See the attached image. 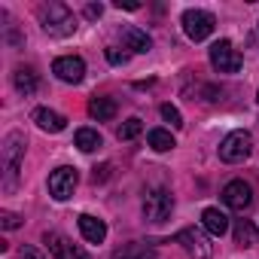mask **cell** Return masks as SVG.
<instances>
[{"instance_id":"cell-27","label":"cell","mask_w":259,"mask_h":259,"mask_svg":"<svg viewBox=\"0 0 259 259\" xmlns=\"http://www.w3.org/2000/svg\"><path fill=\"white\" fill-rule=\"evenodd\" d=\"M101 13H104L101 4H89V7H85V16H89V19H101Z\"/></svg>"},{"instance_id":"cell-20","label":"cell","mask_w":259,"mask_h":259,"mask_svg":"<svg viewBox=\"0 0 259 259\" xmlns=\"http://www.w3.org/2000/svg\"><path fill=\"white\" fill-rule=\"evenodd\" d=\"M73 141H76V147H79L82 153H95V150L104 144V141H101V135L95 132V128H79Z\"/></svg>"},{"instance_id":"cell-21","label":"cell","mask_w":259,"mask_h":259,"mask_svg":"<svg viewBox=\"0 0 259 259\" xmlns=\"http://www.w3.org/2000/svg\"><path fill=\"white\" fill-rule=\"evenodd\" d=\"M147 141H150V147H153L156 153H168V150L177 147L174 138H171V132H165V128H153V132L147 135Z\"/></svg>"},{"instance_id":"cell-19","label":"cell","mask_w":259,"mask_h":259,"mask_svg":"<svg viewBox=\"0 0 259 259\" xmlns=\"http://www.w3.org/2000/svg\"><path fill=\"white\" fill-rule=\"evenodd\" d=\"M89 113H92L98 122H110V119L116 116V101H113V98H95V101L89 104Z\"/></svg>"},{"instance_id":"cell-3","label":"cell","mask_w":259,"mask_h":259,"mask_svg":"<svg viewBox=\"0 0 259 259\" xmlns=\"http://www.w3.org/2000/svg\"><path fill=\"white\" fill-rule=\"evenodd\" d=\"M250 153H253V138H250V132H232V135H226L223 144H220V159L229 162V165L244 162Z\"/></svg>"},{"instance_id":"cell-26","label":"cell","mask_w":259,"mask_h":259,"mask_svg":"<svg viewBox=\"0 0 259 259\" xmlns=\"http://www.w3.org/2000/svg\"><path fill=\"white\" fill-rule=\"evenodd\" d=\"M19 259H46V256H43V253H40L37 247H31V244H25V247L19 250Z\"/></svg>"},{"instance_id":"cell-7","label":"cell","mask_w":259,"mask_h":259,"mask_svg":"<svg viewBox=\"0 0 259 259\" xmlns=\"http://www.w3.org/2000/svg\"><path fill=\"white\" fill-rule=\"evenodd\" d=\"M210 64L220 73H238L241 70V55H238V49L229 40H217L210 46Z\"/></svg>"},{"instance_id":"cell-9","label":"cell","mask_w":259,"mask_h":259,"mask_svg":"<svg viewBox=\"0 0 259 259\" xmlns=\"http://www.w3.org/2000/svg\"><path fill=\"white\" fill-rule=\"evenodd\" d=\"M52 73H55L61 82L76 85V82H82V76H85V61H82L79 55H61V58L52 61Z\"/></svg>"},{"instance_id":"cell-12","label":"cell","mask_w":259,"mask_h":259,"mask_svg":"<svg viewBox=\"0 0 259 259\" xmlns=\"http://www.w3.org/2000/svg\"><path fill=\"white\" fill-rule=\"evenodd\" d=\"M76 223H79V232L89 244H104V238H107V223L104 220H98L92 213H79Z\"/></svg>"},{"instance_id":"cell-17","label":"cell","mask_w":259,"mask_h":259,"mask_svg":"<svg viewBox=\"0 0 259 259\" xmlns=\"http://www.w3.org/2000/svg\"><path fill=\"white\" fill-rule=\"evenodd\" d=\"M232 232H235V244H241V247H253V244H259V229H256L250 220H238Z\"/></svg>"},{"instance_id":"cell-10","label":"cell","mask_w":259,"mask_h":259,"mask_svg":"<svg viewBox=\"0 0 259 259\" xmlns=\"http://www.w3.org/2000/svg\"><path fill=\"white\" fill-rule=\"evenodd\" d=\"M43 241H46V247H49V253H52L55 259H92L82 247L70 244V241H67L64 235H58V232H46Z\"/></svg>"},{"instance_id":"cell-29","label":"cell","mask_w":259,"mask_h":259,"mask_svg":"<svg viewBox=\"0 0 259 259\" xmlns=\"http://www.w3.org/2000/svg\"><path fill=\"white\" fill-rule=\"evenodd\" d=\"M256 101H259V92H256Z\"/></svg>"},{"instance_id":"cell-6","label":"cell","mask_w":259,"mask_h":259,"mask_svg":"<svg viewBox=\"0 0 259 259\" xmlns=\"http://www.w3.org/2000/svg\"><path fill=\"white\" fill-rule=\"evenodd\" d=\"M177 244H180L192 259H210V256H213V247H210L207 235H204L201 229H195V226L180 229V232H177Z\"/></svg>"},{"instance_id":"cell-4","label":"cell","mask_w":259,"mask_h":259,"mask_svg":"<svg viewBox=\"0 0 259 259\" xmlns=\"http://www.w3.org/2000/svg\"><path fill=\"white\" fill-rule=\"evenodd\" d=\"M171 210H174V195L168 189H150L147 192V198H144V217L150 223H156V226L165 223L171 217Z\"/></svg>"},{"instance_id":"cell-8","label":"cell","mask_w":259,"mask_h":259,"mask_svg":"<svg viewBox=\"0 0 259 259\" xmlns=\"http://www.w3.org/2000/svg\"><path fill=\"white\" fill-rule=\"evenodd\" d=\"M76 183H79L76 171L67 168V165H61V168H55V171L49 174V195H52L55 201H67V198L73 195Z\"/></svg>"},{"instance_id":"cell-11","label":"cell","mask_w":259,"mask_h":259,"mask_svg":"<svg viewBox=\"0 0 259 259\" xmlns=\"http://www.w3.org/2000/svg\"><path fill=\"white\" fill-rule=\"evenodd\" d=\"M223 201H226V207L244 213V210L253 204V189H250V183H244V180H232V183H226V189H223Z\"/></svg>"},{"instance_id":"cell-24","label":"cell","mask_w":259,"mask_h":259,"mask_svg":"<svg viewBox=\"0 0 259 259\" xmlns=\"http://www.w3.org/2000/svg\"><path fill=\"white\" fill-rule=\"evenodd\" d=\"M0 226H4L7 232H13V229H19V226H22V217H19V213H13V210H4V213H0Z\"/></svg>"},{"instance_id":"cell-1","label":"cell","mask_w":259,"mask_h":259,"mask_svg":"<svg viewBox=\"0 0 259 259\" xmlns=\"http://www.w3.org/2000/svg\"><path fill=\"white\" fill-rule=\"evenodd\" d=\"M25 135L22 132H10L0 147V162H4V192H16L19 186V168L25 159Z\"/></svg>"},{"instance_id":"cell-18","label":"cell","mask_w":259,"mask_h":259,"mask_svg":"<svg viewBox=\"0 0 259 259\" xmlns=\"http://www.w3.org/2000/svg\"><path fill=\"white\" fill-rule=\"evenodd\" d=\"M122 37H125V46L132 52H150V46H153V40L141 28H122Z\"/></svg>"},{"instance_id":"cell-2","label":"cell","mask_w":259,"mask_h":259,"mask_svg":"<svg viewBox=\"0 0 259 259\" xmlns=\"http://www.w3.org/2000/svg\"><path fill=\"white\" fill-rule=\"evenodd\" d=\"M40 25L49 37H70L76 31V16L64 4H46L40 7Z\"/></svg>"},{"instance_id":"cell-5","label":"cell","mask_w":259,"mask_h":259,"mask_svg":"<svg viewBox=\"0 0 259 259\" xmlns=\"http://www.w3.org/2000/svg\"><path fill=\"white\" fill-rule=\"evenodd\" d=\"M213 28H217V19H213L210 13H204V10H186V13H183V31H186V37L195 40V43L207 40V37L213 34Z\"/></svg>"},{"instance_id":"cell-23","label":"cell","mask_w":259,"mask_h":259,"mask_svg":"<svg viewBox=\"0 0 259 259\" xmlns=\"http://www.w3.org/2000/svg\"><path fill=\"white\" fill-rule=\"evenodd\" d=\"M162 119L171 122V128H183V116H180V110L174 104H162Z\"/></svg>"},{"instance_id":"cell-28","label":"cell","mask_w":259,"mask_h":259,"mask_svg":"<svg viewBox=\"0 0 259 259\" xmlns=\"http://www.w3.org/2000/svg\"><path fill=\"white\" fill-rule=\"evenodd\" d=\"M116 7H119V10H132V13L141 10V4H135V0H116Z\"/></svg>"},{"instance_id":"cell-14","label":"cell","mask_w":259,"mask_h":259,"mask_svg":"<svg viewBox=\"0 0 259 259\" xmlns=\"http://www.w3.org/2000/svg\"><path fill=\"white\" fill-rule=\"evenodd\" d=\"M201 226H204V232H210V235H226L229 232V217L220 210V207H204L201 210Z\"/></svg>"},{"instance_id":"cell-13","label":"cell","mask_w":259,"mask_h":259,"mask_svg":"<svg viewBox=\"0 0 259 259\" xmlns=\"http://www.w3.org/2000/svg\"><path fill=\"white\" fill-rule=\"evenodd\" d=\"M34 122L43 128V132H49V135H58V132H64V128H67V119L61 113L49 110V107H37L34 110Z\"/></svg>"},{"instance_id":"cell-15","label":"cell","mask_w":259,"mask_h":259,"mask_svg":"<svg viewBox=\"0 0 259 259\" xmlns=\"http://www.w3.org/2000/svg\"><path fill=\"white\" fill-rule=\"evenodd\" d=\"M113 259H159V256H156V250H153L150 244L132 241V244H122V247L113 253Z\"/></svg>"},{"instance_id":"cell-22","label":"cell","mask_w":259,"mask_h":259,"mask_svg":"<svg viewBox=\"0 0 259 259\" xmlns=\"http://www.w3.org/2000/svg\"><path fill=\"white\" fill-rule=\"evenodd\" d=\"M141 132H144V122H141L138 116H132V119H125V122L119 125L116 138H119V141H135V138H138Z\"/></svg>"},{"instance_id":"cell-25","label":"cell","mask_w":259,"mask_h":259,"mask_svg":"<svg viewBox=\"0 0 259 259\" xmlns=\"http://www.w3.org/2000/svg\"><path fill=\"white\" fill-rule=\"evenodd\" d=\"M107 61H110V64H128V52H119V49H107Z\"/></svg>"},{"instance_id":"cell-16","label":"cell","mask_w":259,"mask_h":259,"mask_svg":"<svg viewBox=\"0 0 259 259\" xmlns=\"http://www.w3.org/2000/svg\"><path fill=\"white\" fill-rule=\"evenodd\" d=\"M13 85H16V92H22V95L28 98V95H34V92H37L40 79H37L34 67H16V73H13Z\"/></svg>"}]
</instances>
